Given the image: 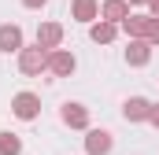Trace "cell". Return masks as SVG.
Masks as SVG:
<instances>
[{"mask_svg":"<svg viewBox=\"0 0 159 155\" xmlns=\"http://www.w3.org/2000/svg\"><path fill=\"white\" fill-rule=\"evenodd\" d=\"M19 70L22 74H41V70H48V52L34 44V48H22L19 52Z\"/></svg>","mask_w":159,"mask_h":155,"instance_id":"6da1fadb","label":"cell"},{"mask_svg":"<svg viewBox=\"0 0 159 155\" xmlns=\"http://www.w3.org/2000/svg\"><path fill=\"white\" fill-rule=\"evenodd\" d=\"M11 115L22 118V122H34V118L41 115V96H34V92H19V96L11 100Z\"/></svg>","mask_w":159,"mask_h":155,"instance_id":"7a4b0ae2","label":"cell"},{"mask_svg":"<svg viewBox=\"0 0 159 155\" xmlns=\"http://www.w3.org/2000/svg\"><path fill=\"white\" fill-rule=\"evenodd\" d=\"M74 67H78V59L67 52V48H56V52H48V70L56 78H70L74 74Z\"/></svg>","mask_w":159,"mask_h":155,"instance_id":"3957f363","label":"cell"},{"mask_svg":"<svg viewBox=\"0 0 159 155\" xmlns=\"http://www.w3.org/2000/svg\"><path fill=\"white\" fill-rule=\"evenodd\" d=\"M111 148H115V137L107 129H89L85 133V152L89 155H107Z\"/></svg>","mask_w":159,"mask_h":155,"instance_id":"277c9868","label":"cell"},{"mask_svg":"<svg viewBox=\"0 0 159 155\" xmlns=\"http://www.w3.org/2000/svg\"><path fill=\"white\" fill-rule=\"evenodd\" d=\"M129 15H133V11H129V0H104V4H100V19H104V22L122 26Z\"/></svg>","mask_w":159,"mask_h":155,"instance_id":"5b68a950","label":"cell"},{"mask_svg":"<svg viewBox=\"0 0 159 155\" xmlns=\"http://www.w3.org/2000/svg\"><path fill=\"white\" fill-rule=\"evenodd\" d=\"M37 44L44 52H56V48L63 44V26H59V22H41L37 26Z\"/></svg>","mask_w":159,"mask_h":155,"instance_id":"8992f818","label":"cell"},{"mask_svg":"<svg viewBox=\"0 0 159 155\" xmlns=\"http://www.w3.org/2000/svg\"><path fill=\"white\" fill-rule=\"evenodd\" d=\"M148 115H152V104H148L144 96H129V100L122 104V118H126V122H148Z\"/></svg>","mask_w":159,"mask_h":155,"instance_id":"52a82bcc","label":"cell"},{"mask_svg":"<svg viewBox=\"0 0 159 155\" xmlns=\"http://www.w3.org/2000/svg\"><path fill=\"white\" fill-rule=\"evenodd\" d=\"M59 118H63L70 129H89V107H85V104H63Z\"/></svg>","mask_w":159,"mask_h":155,"instance_id":"ba28073f","label":"cell"},{"mask_svg":"<svg viewBox=\"0 0 159 155\" xmlns=\"http://www.w3.org/2000/svg\"><path fill=\"white\" fill-rule=\"evenodd\" d=\"M22 48H26V44H22V30H19L15 22H4V26H0V52L11 55V52H22Z\"/></svg>","mask_w":159,"mask_h":155,"instance_id":"9c48e42d","label":"cell"},{"mask_svg":"<svg viewBox=\"0 0 159 155\" xmlns=\"http://www.w3.org/2000/svg\"><path fill=\"white\" fill-rule=\"evenodd\" d=\"M148 59H152V44L148 41H129L126 44V63L129 67H148Z\"/></svg>","mask_w":159,"mask_h":155,"instance_id":"30bf717a","label":"cell"},{"mask_svg":"<svg viewBox=\"0 0 159 155\" xmlns=\"http://www.w3.org/2000/svg\"><path fill=\"white\" fill-rule=\"evenodd\" d=\"M70 15H74V22H89V26H93V22L100 19V4H96V0H74V4H70Z\"/></svg>","mask_w":159,"mask_h":155,"instance_id":"8fae6325","label":"cell"},{"mask_svg":"<svg viewBox=\"0 0 159 155\" xmlns=\"http://www.w3.org/2000/svg\"><path fill=\"white\" fill-rule=\"evenodd\" d=\"M148 22H152V15H129V19L122 22V30H126L129 41H144L148 37Z\"/></svg>","mask_w":159,"mask_h":155,"instance_id":"7c38bea8","label":"cell"},{"mask_svg":"<svg viewBox=\"0 0 159 155\" xmlns=\"http://www.w3.org/2000/svg\"><path fill=\"white\" fill-rule=\"evenodd\" d=\"M89 37L96 41V44H111V41L119 37V26H115V22H104V19H96V22L89 26Z\"/></svg>","mask_w":159,"mask_h":155,"instance_id":"4fadbf2b","label":"cell"},{"mask_svg":"<svg viewBox=\"0 0 159 155\" xmlns=\"http://www.w3.org/2000/svg\"><path fill=\"white\" fill-rule=\"evenodd\" d=\"M0 155H22V140L15 133H0Z\"/></svg>","mask_w":159,"mask_h":155,"instance_id":"5bb4252c","label":"cell"},{"mask_svg":"<svg viewBox=\"0 0 159 155\" xmlns=\"http://www.w3.org/2000/svg\"><path fill=\"white\" fill-rule=\"evenodd\" d=\"M148 44H159V19H152V22H148Z\"/></svg>","mask_w":159,"mask_h":155,"instance_id":"9a60e30c","label":"cell"},{"mask_svg":"<svg viewBox=\"0 0 159 155\" xmlns=\"http://www.w3.org/2000/svg\"><path fill=\"white\" fill-rule=\"evenodd\" d=\"M148 122H152V126L159 129V104H152V115H148Z\"/></svg>","mask_w":159,"mask_h":155,"instance_id":"2e32d148","label":"cell"},{"mask_svg":"<svg viewBox=\"0 0 159 155\" xmlns=\"http://www.w3.org/2000/svg\"><path fill=\"white\" fill-rule=\"evenodd\" d=\"M44 4H48V0H22V7H34V11H37V7H44Z\"/></svg>","mask_w":159,"mask_h":155,"instance_id":"e0dca14e","label":"cell"},{"mask_svg":"<svg viewBox=\"0 0 159 155\" xmlns=\"http://www.w3.org/2000/svg\"><path fill=\"white\" fill-rule=\"evenodd\" d=\"M148 15H152V19H159V0H152V4H148Z\"/></svg>","mask_w":159,"mask_h":155,"instance_id":"ac0fdd59","label":"cell"},{"mask_svg":"<svg viewBox=\"0 0 159 155\" xmlns=\"http://www.w3.org/2000/svg\"><path fill=\"white\" fill-rule=\"evenodd\" d=\"M129 4H152V0H129Z\"/></svg>","mask_w":159,"mask_h":155,"instance_id":"d6986e66","label":"cell"}]
</instances>
